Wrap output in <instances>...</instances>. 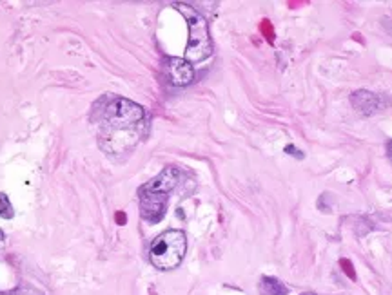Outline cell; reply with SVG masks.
<instances>
[{
  "label": "cell",
  "mask_w": 392,
  "mask_h": 295,
  "mask_svg": "<svg viewBox=\"0 0 392 295\" xmlns=\"http://www.w3.org/2000/svg\"><path fill=\"white\" fill-rule=\"evenodd\" d=\"M175 8L184 15L189 28V42L187 49H185V60L189 64H196V62H202L211 57L212 44L211 38H209L207 22H205L204 16L196 11L195 8L182 4V2H176Z\"/></svg>",
  "instance_id": "1"
},
{
  "label": "cell",
  "mask_w": 392,
  "mask_h": 295,
  "mask_svg": "<svg viewBox=\"0 0 392 295\" xmlns=\"http://www.w3.org/2000/svg\"><path fill=\"white\" fill-rule=\"evenodd\" d=\"M187 252V238L182 230H165L149 248V259L158 270H173L182 263Z\"/></svg>",
  "instance_id": "2"
},
{
  "label": "cell",
  "mask_w": 392,
  "mask_h": 295,
  "mask_svg": "<svg viewBox=\"0 0 392 295\" xmlns=\"http://www.w3.org/2000/svg\"><path fill=\"white\" fill-rule=\"evenodd\" d=\"M143 109L135 101L126 100V98H116L106 109V123L111 133H120V130H129L136 127L143 120Z\"/></svg>",
  "instance_id": "3"
},
{
  "label": "cell",
  "mask_w": 392,
  "mask_h": 295,
  "mask_svg": "<svg viewBox=\"0 0 392 295\" xmlns=\"http://www.w3.org/2000/svg\"><path fill=\"white\" fill-rule=\"evenodd\" d=\"M138 194L142 218L149 223H158L165 214L169 196L163 194V192H153V190H147L143 187L138 190Z\"/></svg>",
  "instance_id": "4"
},
{
  "label": "cell",
  "mask_w": 392,
  "mask_h": 295,
  "mask_svg": "<svg viewBox=\"0 0 392 295\" xmlns=\"http://www.w3.org/2000/svg\"><path fill=\"white\" fill-rule=\"evenodd\" d=\"M168 74L173 85L184 87L195 80V69L185 58H169Z\"/></svg>",
  "instance_id": "5"
},
{
  "label": "cell",
  "mask_w": 392,
  "mask_h": 295,
  "mask_svg": "<svg viewBox=\"0 0 392 295\" xmlns=\"http://www.w3.org/2000/svg\"><path fill=\"white\" fill-rule=\"evenodd\" d=\"M180 179V170L175 167H168L163 169L156 178H153L151 182H147L143 185V189L153 190V192H163V194H169L176 185H178Z\"/></svg>",
  "instance_id": "6"
},
{
  "label": "cell",
  "mask_w": 392,
  "mask_h": 295,
  "mask_svg": "<svg viewBox=\"0 0 392 295\" xmlns=\"http://www.w3.org/2000/svg\"><path fill=\"white\" fill-rule=\"evenodd\" d=\"M261 291L266 295H285V288L280 284V281L269 279V277L261 281Z\"/></svg>",
  "instance_id": "7"
},
{
  "label": "cell",
  "mask_w": 392,
  "mask_h": 295,
  "mask_svg": "<svg viewBox=\"0 0 392 295\" xmlns=\"http://www.w3.org/2000/svg\"><path fill=\"white\" fill-rule=\"evenodd\" d=\"M13 214H15V212H13L11 201H9V198L4 192H0V216L4 219H9L13 218Z\"/></svg>",
  "instance_id": "8"
},
{
  "label": "cell",
  "mask_w": 392,
  "mask_h": 295,
  "mask_svg": "<svg viewBox=\"0 0 392 295\" xmlns=\"http://www.w3.org/2000/svg\"><path fill=\"white\" fill-rule=\"evenodd\" d=\"M2 238H4V234H2V230H0V241H2Z\"/></svg>",
  "instance_id": "9"
}]
</instances>
